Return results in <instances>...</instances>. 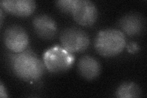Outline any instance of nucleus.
<instances>
[{
	"label": "nucleus",
	"instance_id": "8",
	"mask_svg": "<svg viewBox=\"0 0 147 98\" xmlns=\"http://www.w3.org/2000/svg\"><path fill=\"white\" fill-rule=\"evenodd\" d=\"M0 6L3 11L12 15L27 17L34 12L36 4L33 0H3Z\"/></svg>",
	"mask_w": 147,
	"mask_h": 98
},
{
	"label": "nucleus",
	"instance_id": "9",
	"mask_svg": "<svg viewBox=\"0 0 147 98\" xmlns=\"http://www.w3.org/2000/svg\"><path fill=\"white\" fill-rule=\"evenodd\" d=\"M145 20L137 13L125 15L118 22V26L123 33L129 37H135L141 34L145 28Z\"/></svg>",
	"mask_w": 147,
	"mask_h": 98
},
{
	"label": "nucleus",
	"instance_id": "1",
	"mask_svg": "<svg viewBox=\"0 0 147 98\" xmlns=\"http://www.w3.org/2000/svg\"><path fill=\"white\" fill-rule=\"evenodd\" d=\"M7 58L11 71L21 80L33 82L43 77L46 69L43 60L29 47L20 53H9Z\"/></svg>",
	"mask_w": 147,
	"mask_h": 98
},
{
	"label": "nucleus",
	"instance_id": "15",
	"mask_svg": "<svg viewBox=\"0 0 147 98\" xmlns=\"http://www.w3.org/2000/svg\"><path fill=\"white\" fill-rule=\"evenodd\" d=\"M4 12H3V10L1 8L0 9V25H1V28H2L3 26V20H4Z\"/></svg>",
	"mask_w": 147,
	"mask_h": 98
},
{
	"label": "nucleus",
	"instance_id": "5",
	"mask_svg": "<svg viewBox=\"0 0 147 98\" xmlns=\"http://www.w3.org/2000/svg\"><path fill=\"white\" fill-rule=\"evenodd\" d=\"M3 43L13 53H20L28 48L29 37L21 26L13 25L8 26L3 35Z\"/></svg>",
	"mask_w": 147,
	"mask_h": 98
},
{
	"label": "nucleus",
	"instance_id": "13",
	"mask_svg": "<svg viewBox=\"0 0 147 98\" xmlns=\"http://www.w3.org/2000/svg\"><path fill=\"white\" fill-rule=\"evenodd\" d=\"M139 45L134 43H131L127 46L128 51L131 53H135V52H137V51L139 50Z\"/></svg>",
	"mask_w": 147,
	"mask_h": 98
},
{
	"label": "nucleus",
	"instance_id": "7",
	"mask_svg": "<svg viewBox=\"0 0 147 98\" xmlns=\"http://www.w3.org/2000/svg\"><path fill=\"white\" fill-rule=\"evenodd\" d=\"M33 26L36 34L44 40H52L57 34V23L48 15L36 16L33 20Z\"/></svg>",
	"mask_w": 147,
	"mask_h": 98
},
{
	"label": "nucleus",
	"instance_id": "3",
	"mask_svg": "<svg viewBox=\"0 0 147 98\" xmlns=\"http://www.w3.org/2000/svg\"><path fill=\"white\" fill-rule=\"evenodd\" d=\"M43 62L49 72L62 73L72 67L75 57L63 47L55 45L45 51L43 55Z\"/></svg>",
	"mask_w": 147,
	"mask_h": 98
},
{
	"label": "nucleus",
	"instance_id": "14",
	"mask_svg": "<svg viewBox=\"0 0 147 98\" xmlns=\"http://www.w3.org/2000/svg\"><path fill=\"white\" fill-rule=\"evenodd\" d=\"M8 94L6 90V88L3 85V83L1 82V84H0V97L1 98L4 97H8Z\"/></svg>",
	"mask_w": 147,
	"mask_h": 98
},
{
	"label": "nucleus",
	"instance_id": "11",
	"mask_svg": "<svg viewBox=\"0 0 147 98\" xmlns=\"http://www.w3.org/2000/svg\"><path fill=\"white\" fill-rule=\"evenodd\" d=\"M115 95L119 98H134L141 96V90L137 83L132 82H124L117 89Z\"/></svg>",
	"mask_w": 147,
	"mask_h": 98
},
{
	"label": "nucleus",
	"instance_id": "10",
	"mask_svg": "<svg viewBox=\"0 0 147 98\" xmlns=\"http://www.w3.org/2000/svg\"><path fill=\"white\" fill-rule=\"evenodd\" d=\"M80 75L87 80H93L97 78L101 72V66L99 61L90 55L81 57L77 64Z\"/></svg>",
	"mask_w": 147,
	"mask_h": 98
},
{
	"label": "nucleus",
	"instance_id": "2",
	"mask_svg": "<svg viewBox=\"0 0 147 98\" xmlns=\"http://www.w3.org/2000/svg\"><path fill=\"white\" fill-rule=\"evenodd\" d=\"M126 45V36L117 29L100 31L94 41V48L100 55L113 57L120 54Z\"/></svg>",
	"mask_w": 147,
	"mask_h": 98
},
{
	"label": "nucleus",
	"instance_id": "4",
	"mask_svg": "<svg viewBox=\"0 0 147 98\" xmlns=\"http://www.w3.org/2000/svg\"><path fill=\"white\" fill-rule=\"evenodd\" d=\"M59 38L63 47L72 53L84 52L90 44L88 34L77 27H69L63 30Z\"/></svg>",
	"mask_w": 147,
	"mask_h": 98
},
{
	"label": "nucleus",
	"instance_id": "6",
	"mask_svg": "<svg viewBox=\"0 0 147 98\" xmlns=\"http://www.w3.org/2000/svg\"><path fill=\"white\" fill-rule=\"evenodd\" d=\"M71 15L78 24L90 27L97 21L98 11L95 4L89 0H74Z\"/></svg>",
	"mask_w": 147,
	"mask_h": 98
},
{
	"label": "nucleus",
	"instance_id": "12",
	"mask_svg": "<svg viewBox=\"0 0 147 98\" xmlns=\"http://www.w3.org/2000/svg\"><path fill=\"white\" fill-rule=\"evenodd\" d=\"M74 2V0H59L55 1V5L62 12L71 15Z\"/></svg>",
	"mask_w": 147,
	"mask_h": 98
}]
</instances>
